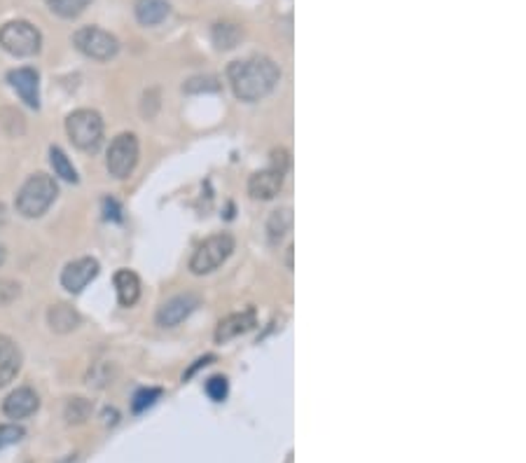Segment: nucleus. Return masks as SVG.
Instances as JSON below:
<instances>
[{
	"label": "nucleus",
	"instance_id": "obj_1",
	"mask_svg": "<svg viewBox=\"0 0 526 463\" xmlns=\"http://www.w3.org/2000/svg\"><path fill=\"white\" fill-rule=\"evenodd\" d=\"M227 77L241 101L255 103L274 91L281 80V68L269 56H251L229 63Z\"/></svg>",
	"mask_w": 526,
	"mask_h": 463
},
{
	"label": "nucleus",
	"instance_id": "obj_2",
	"mask_svg": "<svg viewBox=\"0 0 526 463\" xmlns=\"http://www.w3.org/2000/svg\"><path fill=\"white\" fill-rule=\"evenodd\" d=\"M59 185L56 180L47 173H33L29 180L19 187L15 206L17 213L24 218H40L49 211V206L56 201Z\"/></svg>",
	"mask_w": 526,
	"mask_h": 463
},
{
	"label": "nucleus",
	"instance_id": "obj_3",
	"mask_svg": "<svg viewBox=\"0 0 526 463\" xmlns=\"http://www.w3.org/2000/svg\"><path fill=\"white\" fill-rule=\"evenodd\" d=\"M0 47L12 56L29 58V56H36L38 52H40L42 36L31 22H26V19H15V22H8L3 29H0Z\"/></svg>",
	"mask_w": 526,
	"mask_h": 463
},
{
	"label": "nucleus",
	"instance_id": "obj_4",
	"mask_svg": "<svg viewBox=\"0 0 526 463\" xmlns=\"http://www.w3.org/2000/svg\"><path fill=\"white\" fill-rule=\"evenodd\" d=\"M65 134L73 141V146L84 152H94L103 141V120L96 110L80 108L68 115L65 120Z\"/></svg>",
	"mask_w": 526,
	"mask_h": 463
},
{
	"label": "nucleus",
	"instance_id": "obj_5",
	"mask_svg": "<svg viewBox=\"0 0 526 463\" xmlns=\"http://www.w3.org/2000/svg\"><path fill=\"white\" fill-rule=\"evenodd\" d=\"M73 45L77 52L84 56L94 58V61H110L120 52V42L113 33L98 29V26H82L73 33Z\"/></svg>",
	"mask_w": 526,
	"mask_h": 463
},
{
	"label": "nucleus",
	"instance_id": "obj_6",
	"mask_svg": "<svg viewBox=\"0 0 526 463\" xmlns=\"http://www.w3.org/2000/svg\"><path fill=\"white\" fill-rule=\"evenodd\" d=\"M232 251H234L232 234H227V232L213 234V237H208L199 249L194 251L192 260H189V269H192L194 274H199V276L201 274L218 269V267L232 256Z\"/></svg>",
	"mask_w": 526,
	"mask_h": 463
},
{
	"label": "nucleus",
	"instance_id": "obj_7",
	"mask_svg": "<svg viewBox=\"0 0 526 463\" xmlns=\"http://www.w3.org/2000/svg\"><path fill=\"white\" fill-rule=\"evenodd\" d=\"M136 164H138V139L134 134H120L108 148V157H105L108 173L117 180H124L134 173Z\"/></svg>",
	"mask_w": 526,
	"mask_h": 463
},
{
	"label": "nucleus",
	"instance_id": "obj_8",
	"mask_svg": "<svg viewBox=\"0 0 526 463\" xmlns=\"http://www.w3.org/2000/svg\"><path fill=\"white\" fill-rule=\"evenodd\" d=\"M98 276V262L94 258H80L63 267L61 285L68 292H82Z\"/></svg>",
	"mask_w": 526,
	"mask_h": 463
},
{
	"label": "nucleus",
	"instance_id": "obj_9",
	"mask_svg": "<svg viewBox=\"0 0 526 463\" xmlns=\"http://www.w3.org/2000/svg\"><path fill=\"white\" fill-rule=\"evenodd\" d=\"M196 306H199V297L192 295V292L176 295V297H171L167 304L160 306V311H157V323H160L162 328H176V325L183 323L189 314H192Z\"/></svg>",
	"mask_w": 526,
	"mask_h": 463
},
{
	"label": "nucleus",
	"instance_id": "obj_10",
	"mask_svg": "<svg viewBox=\"0 0 526 463\" xmlns=\"http://www.w3.org/2000/svg\"><path fill=\"white\" fill-rule=\"evenodd\" d=\"M8 82L12 89L22 96V101L29 108H40V77L33 68H17L8 73Z\"/></svg>",
	"mask_w": 526,
	"mask_h": 463
},
{
	"label": "nucleus",
	"instance_id": "obj_11",
	"mask_svg": "<svg viewBox=\"0 0 526 463\" xmlns=\"http://www.w3.org/2000/svg\"><path fill=\"white\" fill-rule=\"evenodd\" d=\"M38 407H40V398H38L36 391L29 386L12 391V393L3 400V414L8 416V419H15V421L36 414Z\"/></svg>",
	"mask_w": 526,
	"mask_h": 463
},
{
	"label": "nucleus",
	"instance_id": "obj_12",
	"mask_svg": "<svg viewBox=\"0 0 526 463\" xmlns=\"http://www.w3.org/2000/svg\"><path fill=\"white\" fill-rule=\"evenodd\" d=\"M281 187H284V173L276 171V168L258 171L255 175H251V180H248V194H251L253 199H260V201L274 199L276 194L281 192Z\"/></svg>",
	"mask_w": 526,
	"mask_h": 463
},
{
	"label": "nucleus",
	"instance_id": "obj_13",
	"mask_svg": "<svg viewBox=\"0 0 526 463\" xmlns=\"http://www.w3.org/2000/svg\"><path fill=\"white\" fill-rule=\"evenodd\" d=\"M22 370V351L10 337L0 335V389L8 386Z\"/></svg>",
	"mask_w": 526,
	"mask_h": 463
},
{
	"label": "nucleus",
	"instance_id": "obj_14",
	"mask_svg": "<svg viewBox=\"0 0 526 463\" xmlns=\"http://www.w3.org/2000/svg\"><path fill=\"white\" fill-rule=\"evenodd\" d=\"M253 325H255V309H246V311H239V314L227 316L225 321H220L218 330H215V342L218 344L229 342V339L248 332Z\"/></svg>",
	"mask_w": 526,
	"mask_h": 463
},
{
	"label": "nucleus",
	"instance_id": "obj_15",
	"mask_svg": "<svg viewBox=\"0 0 526 463\" xmlns=\"http://www.w3.org/2000/svg\"><path fill=\"white\" fill-rule=\"evenodd\" d=\"M115 290L122 306H134L141 297V278L131 269H120L115 274Z\"/></svg>",
	"mask_w": 526,
	"mask_h": 463
},
{
	"label": "nucleus",
	"instance_id": "obj_16",
	"mask_svg": "<svg viewBox=\"0 0 526 463\" xmlns=\"http://www.w3.org/2000/svg\"><path fill=\"white\" fill-rule=\"evenodd\" d=\"M134 12L143 26H157L169 17L171 5L169 0H136Z\"/></svg>",
	"mask_w": 526,
	"mask_h": 463
},
{
	"label": "nucleus",
	"instance_id": "obj_17",
	"mask_svg": "<svg viewBox=\"0 0 526 463\" xmlns=\"http://www.w3.org/2000/svg\"><path fill=\"white\" fill-rule=\"evenodd\" d=\"M47 323L49 328L59 332V335H65V332H73L77 325H80V316L73 306L68 304H54L47 311Z\"/></svg>",
	"mask_w": 526,
	"mask_h": 463
},
{
	"label": "nucleus",
	"instance_id": "obj_18",
	"mask_svg": "<svg viewBox=\"0 0 526 463\" xmlns=\"http://www.w3.org/2000/svg\"><path fill=\"white\" fill-rule=\"evenodd\" d=\"M291 227H293V211H291V208H279V211H274L267 220L269 241H272V244H279V241L284 239L288 232H291Z\"/></svg>",
	"mask_w": 526,
	"mask_h": 463
},
{
	"label": "nucleus",
	"instance_id": "obj_19",
	"mask_svg": "<svg viewBox=\"0 0 526 463\" xmlns=\"http://www.w3.org/2000/svg\"><path fill=\"white\" fill-rule=\"evenodd\" d=\"M243 38V31L236 24H218L213 29V42L218 49H232Z\"/></svg>",
	"mask_w": 526,
	"mask_h": 463
},
{
	"label": "nucleus",
	"instance_id": "obj_20",
	"mask_svg": "<svg viewBox=\"0 0 526 463\" xmlns=\"http://www.w3.org/2000/svg\"><path fill=\"white\" fill-rule=\"evenodd\" d=\"M45 3H47V8L54 12V15L63 19H75L89 8L91 0H45Z\"/></svg>",
	"mask_w": 526,
	"mask_h": 463
},
{
	"label": "nucleus",
	"instance_id": "obj_21",
	"mask_svg": "<svg viewBox=\"0 0 526 463\" xmlns=\"http://www.w3.org/2000/svg\"><path fill=\"white\" fill-rule=\"evenodd\" d=\"M49 164L54 168V173L59 178L68 180V182H77V171L75 166L70 164V159L65 157V152L61 148H49Z\"/></svg>",
	"mask_w": 526,
	"mask_h": 463
},
{
	"label": "nucleus",
	"instance_id": "obj_22",
	"mask_svg": "<svg viewBox=\"0 0 526 463\" xmlns=\"http://www.w3.org/2000/svg\"><path fill=\"white\" fill-rule=\"evenodd\" d=\"M91 409H94V405L87 400V398H70L68 402H65V421L68 423H84L89 419Z\"/></svg>",
	"mask_w": 526,
	"mask_h": 463
},
{
	"label": "nucleus",
	"instance_id": "obj_23",
	"mask_svg": "<svg viewBox=\"0 0 526 463\" xmlns=\"http://www.w3.org/2000/svg\"><path fill=\"white\" fill-rule=\"evenodd\" d=\"M113 377H115L113 365H110V363H96L94 368L89 370L87 384H89V386H96V389H105L108 384H113Z\"/></svg>",
	"mask_w": 526,
	"mask_h": 463
},
{
	"label": "nucleus",
	"instance_id": "obj_24",
	"mask_svg": "<svg viewBox=\"0 0 526 463\" xmlns=\"http://www.w3.org/2000/svg\"><path fill=\"white\" fill-rule=\"evenodd\" d=\"M19 295H22V285L12 278H0V309L17 302Z\"/></svg>",
	"mask_w": 526,
	"mask_h": 463
},
{
	"label": "nucleus",
	"instance_id": "obj_25",
	"mask_svg": "<svg viewBox=\"0 0 526 463\" xmlns=\"http://www.w3.org/2000/svg\"><path fill=\"white\" fill-rule=\"evenodd\" d=\"M160 395H162L160 389H143V391H138V393L134 395V402H131V409H134L136 414L143 412V409L153 405V402H155Z\"/></svg>",
	"mask_w": 526,
	"mask_h": 463
},
{
	"label": "nucleus",
	"instance_id": "obj_26",
	"mask_svg": "<svg viewBox=\"0 0 526 463\" xmlns=\"http://www.w3.org/2000/svg\"><path fill=\"white\" fill-rule=\"evenodd\" d=\"M24 438V428L17 426V423H8V426H0V449L17 445L19 440Z\"/></svg>",
	"mask_w": 526,
	"mask_h": 463
},
{
	"label": "nucleus",
	"instance_id": "obj_27",
	"mask_svg": "<svg viewBox=\"0 0 526 463\" xmlns=\"http://www.w3.org/2000/svg\"><path fill=\"white\" fill-rule=\"evenodd\" d=\"M206 393L213 398L215 402H222L227 398V379L225 377H210L206 382Z\"/></svg>",
	"mask_w": 526,
	"mask_h": 463
},
{
	"label": "nucleus",
	"instance_id": "obj_28",
	"mask_svg": "<svg viewBox=\"0 0 526 463\" xmlns=\"http://www.w3.org/2000/svg\"><path fill=\"white\" fill-rule=\"evenodd\" d=\"M272 157H274V164H272V168H276V171H281V173H286L288 164H291V159H288V152H286V150H284V148L274 150V152H272Z\"/></svg>",
	"mask_w": 526,
	"mask_h": 463
},
{
	"label": "nucleus",
	"instance_id": "obj_29",
	"mask_svg": "<svg viewBox=\"0 0 526 463\" xmlns=\"http://www.w3.org/2000/svg\"><path fill=\"white\" fill-rule=\"evenodd\" d=\"M117 419H120L117 409H105V412H103V423H105V426H115Z\"/></svg>",
	"mask_w": 526,
	"mask_h": 463
},
{
	"label": "nucleus",
	"instance_id": "obj_30",
	"mask_svg": "<svg viewBox=\"0 0 526 463\" xmlns=\"http://www.w3.org/2000/svg\"><path fill=\"white\" fill-rule=\"evenodd\" d=\"M5 260H8V251H5V246H0V267L5 265Z\"/></svg>",
	"mask_w": 526,
	"mask_h": 463
},
{
	"label": "nucleus",
	"instance_id": "obj_31",
	"mask_svg": "<svg viewBox=\"0 0 526 463\" xmlns=\"http://www.w3.org/2000/svg\"><path fill=\"white\" fill-rule=\"evenodd\" d=\"M288 267H291V269H293V246H291V249H288Z\"/></svg>",
	"mask_w": 526,
	"mask_h": 463
},
{
	"label": "nucleus",
	"instance_id": "obj_32",
	"mask_svg": "<svg viewBox=\"0 0 526 463\" xmlns=\"http://www.w3.org/2000/svg\"><path fill=\"white\" fill-rule=\"evenodd\" d=\"M3 223H5V206L0 204V225H3Z\"/></svg>",
	"mask_w": 526,
	"mask_h": 463
}]
</instances>
